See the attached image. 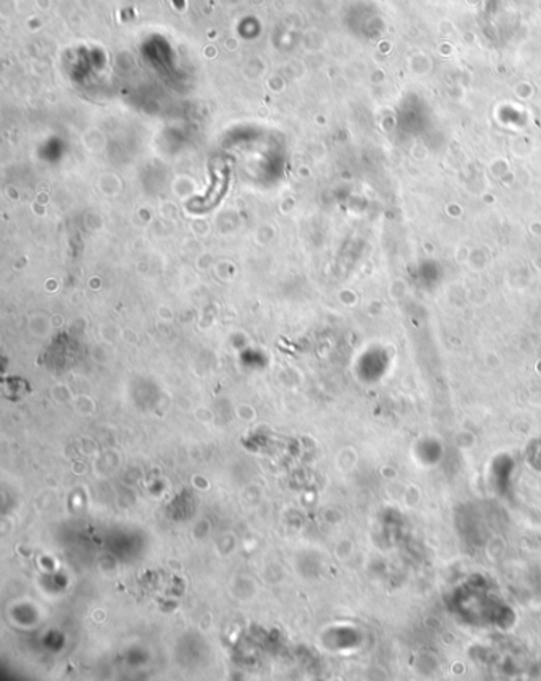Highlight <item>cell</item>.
<instances>
[{"mask_svg": "<svg viewBox=\"0 0 541 681\" xmlns=\"http://www.w3.org/2000/svg\"><path fill=\"white\" fill-rule=\"evenodd\" d=\"M172 2H173V5H175V9H179V10L185 9V5H186L185 0H172Z\"/></svg>", "mask_w": 541, "mask_h": 681, "instance_id": "1", "label": "cell"}]
</instances>
